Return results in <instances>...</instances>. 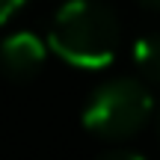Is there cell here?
I'll return each instance as SVG.
<instances>
[{
	"label": "cell",
	"mask_w": 160,
	"mask_h": 160,
	"mask_svg": "<svg viewBox=\"0 0 160 160\" xmlns=\"http://www.w3.org/2000/svg\"><path fill=\"white\" fill-rule=\"evenodd\" d=\"M142 3H148V6H157V9H160V0H142Z\"/></svg>",
	"instance_id": "obj_7"
},
{
	"label": "cell",
	"mask_w": 160,
	"mask_h": 160,
	"mask_svg": "<svg viewBox=\"0 0 160 160\" xmlns=\"http://www.w3.org/2000/svg\"><path fill=\"white\" fill-rule=\"evenodd\" d=\"M154 113L151 92L139 80L131 77H116L101 83L89 95L83 107V125L95 137L104 139H125L142 131L145 122Z\"/></svg>",
	"instance_id": "obj_2"
},
{
	"label": "cell",
	"mask_w": 160,
	"mask_h": 160,
	"mask_svg": "<svg viewBox=\"0 0 160 160\" xmlns=\"http://www.w3.org/2000/svg\"><path fill=\"white\" fill-rule=\"evenodd\" d=\"M45 53L48 48L36 33H30V30L12 33L0 42V71L12 80H27L42 68Z\"/></svg>",
	"instance_id": "obj_3"
},
{
	"label": "cell",
	"mask_w": 160,
	"mask_h": 160,
	"mask_svg": "<svg viewBox=\"0 0 160 160\" xmlns=\"http://www.w3.org/2000/svg\"><path fill=\"white\" fill-rule=\"evenodd\" d=\"M157 137H160V110H157Z\"/></svg>",
	"instance_id": "obj_8"
},
{
	"label": "cell",
	"mask_w": 160,
	"mask_h": 160,
	"mask_svg": "<svg viewBox=\"0 0 160 160\" xmlns=\"http://www.w3.org/2000/svg\"><path fill=\"white\" fill-rule=\"evenodd\" d=\"M95 160H145V157H142V154H137V151L116 148V151H104V154H98Z\"/></svg>",
	"instance_id": "obj_5"
},
{
	"label": "cell",
	"mask_w": 160,
	"mask_h": 160,
	"mask_svg": "<svg viewBox=\"0 0 160 160\" xmlns=\"http://www.w3.org/2000/svg\"><path fill=\"white\" fill-rule=\"evenodd\" d=\"M21 6H24V0H0V24H6Z\"/></svg>",
	"instance_id": "obj_6"
},
{
	"label": "cell",
	"mask_w": 160,
	"mask_h": 160,
	"mask_svg": "<svg viewBox=\"0 0 160 160\" xmlns=\"http://www.w3.org/2000/svg\"><path fill=\"white\" fill-rule=\"evenodd\" d=\"M133 62L148 80L160 83V33H145L133 42Z\"/></svg>",
	"instance_id": "obj_4"
},
{
	"label": "cell",
	"mask_w": 160,
	"mask_h": 160,
	"mask_svg": "<svg viewBox=\"0 0 160 160\" xmlns=\"http://www.w3.org/2000/svg\"><path fill=\"white\" fill-rule=\"evenodd\" d=\"M122 27L116 12L101 0H68L53 15L48 45L77 68H104L119 51Z\"/></svg>",
	"instance_id": "obj_1"
}]
</instances>
